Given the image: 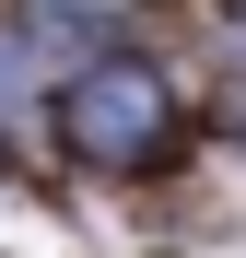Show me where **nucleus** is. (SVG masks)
I'll use <instances>...</instances> for the list:
<instances>
[{"mask_svg":"<svg viewBox=\"0 0 246 258\" xmlns=\"http://www.w3.org/2000/svg\"><path fill=\"white\" fill-rule=\"evenodd\" d=\"M59 129H70L82 164H141V153L164 141V82H152L141 59H94V71H70Z\"/></svg>","mask_w":246,"mask_h":258,"instance_id":"f257e3e1","label":"nucleus"}]
</instances>
